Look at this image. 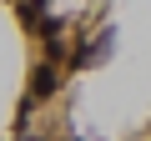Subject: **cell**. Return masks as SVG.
Segmentation results:
<instances>
[{
    "mask_svg": "<svg viewBox=\"0 0 151 141\" xmlns=\"http://www.w3.org/2000/svg\"><path fill=\"white\" fill-rule=\"evenodd\" d=\"M50 91H55V70L40 65V70H35V96H50Z\"/></svg>",
    "mask_w": 151,
    "mask_h": 141,
    "instance_id": "obj_1",
    "label": "cell"
}]
</instances>
